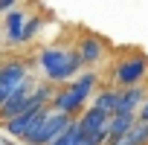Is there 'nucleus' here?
I'll return each mask as SVG.
<instances>
[{"instance_id":"1","label":"nucleus","mask_w":148,"mask_h":145,"mask_svg":"<svg viewBox=\"0 0 148 145\" xmlns=\"http://www.w3.org/2000/svg\"><path fill=\"white\" fill-rule=\"evenodd\" d=\"M96 84H99V76L93 70H87V72H82V76H76L70 84H64L61 90H55L49 107L58 110V113H64V116H70V119H76L82 113V107L87 105L90 93L96 90Z\"/></svg>"},{"instance_id":"2","label":"nucleus","mask_w":148,"mask_h":145,"mask_svg":"<svg viewBox=\"0 0 148 145\" xmlns=\"http://www.w3.org/2000/svg\"><path fill=\"white\" fill-rule=\"evenodd\" d=\"M38 64L44 70V76L49 84H64L73 81L76 76H82V58L76 49H67V47H47L38 55Z\"/></svg>"},{"instance_id":"3","label":"nucleus","mask_w":148,"mask_h":145,"mask_svg":"<svg viewBox=\"0 0 148 145\" xmlns=\"http://www.w3.org/2000/svg\"><path fill=\"white\" fill-rule=\"evenodd\" d=\"M145 76H148V58H145V52L134 49L131 55H125V58L113 67V90L139 87Z\"/></svg>"},{"instance_id":"4","label":"nucleus","mask_w":148,"mask_h":145,"mask_svg":"<svg viewBox=\"0 0 148 145\" xmlns=\"http://www.w3.org/2000/svg\"><path fill=\"white\" fill-rule=\"evenodd\" d=\"M38 87V81L32 79V76H26L12 93H9V99L0 105V122H9V119H15V116H21V113H26V110H41V107H32V90Z\"/></svg>"},{"instance_id":"5","label":"nucleus","mask_w":148,"mask_h":145,"mask_svg":"<svg viewBox=\"0 0 148 145\" xmlns=\"http://www.w3.org/2000/svg\"><path fill=\"white\" fill-rule=\"evenodd\" d=\"M29 76L26 72V64L21 58H12V61H3L0 64V105H3L9 99V93Z\"/></svg>"},{"instance_id":"6","label":"nucleus","mask_w":148,"mask_h":145,"mask_svg":"<svg viewBox=\"0 0 148 145\" xmlns=\"http://www.w3.org/2000/svg\"><path fill=\"white\" fill-rule=\"evenodd\" d=\"M70 116H64V113H58V110H52L49 107V113H47V119H44V125H41V131L35 133V139L29 142V145H49L52 139H58L67 128H70Z\"/></svg>"},{"instance_id":"7","label":"nucleus","mask_w":148,"mask_h":145,"mask_svg":"<svg viewBox=\"0 0 148 145\" xmlns=\"http://www.w3.org/2000/svg\"><path fill=\"white\" fill-rule=\"evenodd\" d=\"M76 52H79V58H82V67H96V64H102V58H105V44H102L99 35H84Z\"/></svg>"},{"instance_id":"8","label":"nucleus","mask_w":148,"mask_h":145,"mask_svg":"<svg viewBox=\"0 0 148 145\" xmlns=\"http://www.w3.org/2000/svg\"><path fill=\"white\" fill-rule=\"evenodd\" d=\"M145 96H148V87H145V84L119 90V99H116V110H113V113H131V116H136V110L142 107Z\"/></svg>"},{"instance_id":"9","label":"nucleus","mask_w":148,"mask_h":145,"mask_svg":"<svg viewBox=\"0 0 148 145\" xmlns=\"http://www.w3.org/2000/svg\"><path fill=\"white\" fill-rule=\"evenodd\" d=\"M134 122H136V116H131V113H113L108 119V145H116L134 128Z\"/></svg>"},{"instance_id":"10","label":"nucleus","mask_w":148,"mask_h":145,"mask_svg":"<svg viewBox=\"0 0 148 145\" xmlns=\"http://www.w3.org/2000/svg\"><path fill=\"white\" fill-rule=\"evenodd\" d=\"M23 23H26V15H23L18 6H15V9L6 15V41H9V44H21Z\"/></svg>"},{"instance_id":"11","label":"nucleus","mask_w":148,"mask_h":145,"mask_svg":"<svg viewBox=\"0 0 148 145\" xmlns=\"http://www.w3.org/2000/svg\"><path fill=\"white\" fill-rule=\"evenodd\" d=\"M116 99H119V90L105 87V90H99V93H96V99H93V105H90V107L102 110L105 116H113V110H116Z\"/></svg>"},{"instance_id":"12","label":"nucleus","mask_w":148,"mask_h":145,"mask_svg":"<svg viewBox=\"0 0 148 145\" xmlns=\"http://www.w3.org/2000/svg\"><path fill=\"white\" fill-rule=\"evenodd\" d=\"M116 145H148V122H134V128Z\"/></svg>"},{"instance_id":"13","label":"nucleus","mask_w":148,"mask_h":145,"mask_svg":"<svg viewBox=\"0 0 148 145\" xmlns=\"http://www.w3.org/2000/svg\"><path fill=\"white\" fill-rule=\"evenodd\" d=\"M79 139H82V131H79V125H76V119L70 122V128L58 136V139H52L49 145H79Z\"/></svg>"},{"instance_id":"14","label":"nucleus","mask_w":148,"mask_h":145,"mask_svg":"<svg viewBox=\"0 0 148 145\" xmlns=\"http://www.w3.org/2000/svg\"><path fill=\"white\" fill-rule=\"evenodd\" d=\"M41 29V18L35 15V18H29L26 23H23V35H21V44H26V41H32V35Z\"/></svg>"},{"instance_id":"15","label":"nucleus","mask_w":148,"mask_h":145,"mask_svg":"<svg viewBox=\"0 0 148 145\" xmlns=\"http://www.w3.org/2000/svg\"><path fill=\"white\" fill-rule=\"evenodd\" d=\"M136 122H148V96H145V102H142V107L136 110Z\"/></svg>"},{"instance_id":"16","label":"nucleus","mask_w":148,"mask_h":145,"mask_svg":"<svg viewBox=\"0 0 148 145\" xmlns=\"http://www.w3.org/2000/svg\"><path fill=\"white\" fill-rule=\"evenodd\" d=\"M12 9H15L12 0H0V12H12Z\"/></svg>"},{"instance_id":"17","label":"nucleus","mask_w":148,"mask_h":145,"mask_svg":"<svg viewBox=\"0 0 148 145\" xmlns=\"http://www.w3.org/2000/svg\"><path fill=\"white\" fill-rule=\"evenodd\" d=\"M79 145H96V142H90V139H84V136H82V139H79Z\"/></svg>"},{"instance_id":"18","label":"nucleus","mask_w":148,"mask_h":145,"mask_svg":"<svg viewBox=\"0 0 148 145\" xmlns=\"http://www.w3.org/2000/svg\"><path fill=\"white\" fill-rule=\"evenodd\" d=\"M0 145H3V142H0Z\"/></svg>"}]
</instances>
